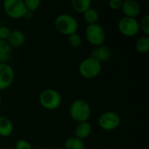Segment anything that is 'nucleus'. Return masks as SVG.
I'll return each mask as SVG.
<instances>
[{
  "mask_svg": "<svg viewBox=\"0 0 149 149\" xmlns=\"http://www.w3.org/2000/svg\"><path fill=\"white\" fill-rule=\"evenodd\" d=\"M69 113L74 121L78 123L86 122L91 117L92 109L87 101L84 100H76L71 104Z\"/></svg>",
  "mask_w": 149,
  "mask_h": 149,
  "instance_id": "nucleus-1",
  "label": "nucleus"
},
{
  "mask_svg": "<svg viewBox=\"0 0 149 149\" xmlns=\"http://www.w3.org/2000/svg\"><path fill=\"white\" fill-rule=\"evenodd\" d=\"M56 30L62 35L70 36L76 33L79 28V23L77 19L70 14H60L54 21Z\"/></svg>",
  "mask_w": 149,
  "mask_h": 149,
  "instance_id": "nucleus-2",
  "label": "nucleus"
},
{
  "mask_svg": "<svg viewBox=\"0 0 149 149\" xmlns=\"http://www.w3.org/2000/svg\"><path fill=\"white\" fill-rule=\"evenodd\" d=\"M102 70V63L88 57L81 61L79 65V72L84 79H93L97 78Z\"/></svg>",
  "mask_w": 149,
  "mask_h": 149,
  "instance_id": "nucleus-3",
  "label": "nucleus"
},
{
  "mask_svg": "<svg viewBox=\"0 0 149 149\" xmlns=\"http://www.w3.org/2000/svg\"><path fill=\"white\" fill-rule=\"evenodd\" d=\"M38 100L41 107L46 110H56L60 107L62 102L60 93L52 88H47L42 91Z\"/></svg>",
  "mask_w": 149,
  "mask_h": 149,
  "instance_id": "nucleus-4",
  "label": "nucleus"
},
{
  "mask_svg": "<svg viewBox=\"0 0 149 149\" xmlns=\"http://www.w3.org/2000/svg\"><path fill=\"white\" fill-rule=\"evenodd\" d=\"M5 14L13 19L24 17L27 10L23 0H5L3 3Z\"/></svg>",
  "mask_w": 149,
  "mask_h": 149,
  "instance_id": "nucleus-5",
  "label": "nucleus"
},
{
  "mask_svg": "<svg viewBox=\"0 0 149 149\" xmlns=\"http://www.w3.org/2000/svg\"><path fill=\"white\" fill-rule=\"evenodd\" d=\"M85 33L86 40L93 46L96 47L104 45L106 40V31L100 24H95L87 25Z\"/></svg>",
  "mask_w": 149,
  "mask_h": 149,
  "instance_id": "nucleus-6",
  "label": "nucleus"
},
{
  "mask_svg": "<svg viewBox=\"0 0 149 149\" xmlns=\"http://www.w3.org/2000/svg\"><path fill=\"white\" fill-rule=\"evenodd\" d=\"M100 127L105 131H113L117 129L121 124L120 114L113 111H107L101 113L98 119Z\"/></svg>",
  "mask_w": 149,
  "mask_h": 149,
  "instance_id": "nucleus-7",
  "label": "nucleus"
},
{
  "mask_svg": "<svg viewBox=\"0 0 149 149\" xmlns=\"http://www.w3.org/2000/svg\"><path fill=\"white\" fill-rule=\"evenodd\" d=\"M118 30L125 37H134L140 31L139 21L136 18L123 17L119 20Z\"/></svg>",
  "mask_w": 149,
  "mask_h": 149,
  "instance_id": "nucleus-8",
  "label": "nucleus"
},
{
  "mask_svg": "<svg viewBox=\"0 0 149 149\" xmlns=\"http://www.w3.org/2000/svg\"><path fill=\"white\" fill-rule=\"evenodd\" d=\"M15 79L13 68L7 63L0 64V91L5 90L11 86Z\"/></svg>",
  "mask_w": 149,
  "mask_h": 149,
  "instance_id": "nucleus-9",
  "label": "nucleus"
},
{
  "mask_svg": "<svg viewBox=\"0 0 149 149\" xmlns=\"http://www.w3.org/2000/svg\"><path fill=\"white\" fill-rule=\"evenodd\" d=\"M121 10L124 14V17L136 18L141 14V8L140 3L134 0H127L123 1Z\"/></svg>",
  "mask_w": 149,
  "mask_h": 149,
  "instance_id": "nucleus-10",
  "label": "nucleus"
},
{
  "mask_svg": "<svg viewBox=\"0 0 149 149\" xmlns=\"http://www.w3.org/2000/svg\"><path fill=\"white\" fill-rule=\"evenodd\" d=\"M111 56H112L111 48L105 45H101L94 47L90 52V57L93 58H95L100 63L107 61L111 58Z\"/></svg>",
  "mask_w": 149,
  "mask_h": 149,
  "instance_id": "nucleus-11",
  "label": "nucleus"
},
{
  "mask_svg": "<svg viewBox=\"0 0 149 149\" xmlns=\"http://www.w3.org/2000/svg\"><path fill=\"white\" fill-rule=\"evenodd\" d=\"M91 133H92V126L88 121L78 123V125L74 129V137L81 141H84L90 136Z\"/></svg>",
  "mask_w": 149,
  "mask_h": 149,
  "instance_id": "nucleus-12",
  "label": "nucleus"
},
{
  "mask_svg": "<svg viewBox=\"0 0 149 149\" xmlns=\"http://www.w3.org/2000/svg\"><path fill=\"white\" fill-rule=\"evenodd\" d=\"M25 41V36L24 34L18 30H14L10 31V34L7 39L8 44L10 45V46H13V47H19L21 45H24Z\"/></svg>",
  "mask_w": 149,
  "mask_h": 149,
  "instance_id": "nucleus-13",
  "label": "nucleus"
},
{
  "mask_svg": "<svg viewBox=\"0 0 149 149\" xmlns=\"http://www.w3.org/2000/svg\"><path fill=\"white\" fill-rule=\"evenodd\" d=\"M13 132V124L5 116H0V136L9 137Z\"/></svg>",
  "mask_w": 149,
  "mask_h": 149,
  "instance_id": "nucleus-14",
  "label": "nucleus"
},
{
  "mask_svg": "<svg viewBox=\"0 0 149 149\" xmlns=\"http://www.w3.org/2000/svg\"><path fill=\"white\" fill-rule=\"evenodd\" d=\"M91 5H92L91 0H72L71 1L72 9L77 13L83 14L89 8H91Z\"/></svg>",
  "mask_w": 149,
  "mask_h": 149,
  "instance_id": "nucleus-15",
  "label": "nucleus"
},
{
  "mask_svg": "<svg viewBox=\"0 0 149 149\" xmlns=\"http://www.w3.org/2000/svg\"><path fill=\"white\" fill-rule=\"evenodd\" d=\"M11 55V47L5 40H0V64L8 62Z\"/></svg>",
  "mask_w": 149,
  "mask_h": 149,
  "instance_id": "nucleus-16",
  "label": "nucleus"
},
{
  "mask_svg": "<svg viewBox=\"0 0 149 149\" xmlns=\"http://www.w3.org/2000/svg\"><path fill=\"white\" fill-rule=\"evenodd\" d=\"M83 19L88 25L95 24H98L99 22L100 14L97 10L91 7L86 12L83 13Z\"/></svg>",
  "mask_w": 149,
  "mask_h": 149,
  "instance_id": "nucleus-17",
  "label": "nucleus"
},
{
  "mask_svg": "<svg viewBox=\"0 0 149 149\" xmlns=\"http://www.w3.org/2000/svg\"><path fill=\"white\" fill-rule=\"evenodd\" d=\"M65 149H86L84 141L76 137H70L65 141Z\"/></svg>",
  "mask_w": 149,
  "mask_h": 149,
  "instance_id": "nucleus-18",
  "label": "nucleus"
},
{
  "mask_svg": "<svg viewBox=\"0 0 149 149\" xmlns=\"http://www.w3.org/2000/svg\"><path fill=\"white\" fill-rule=\"evenodd\" d=\"M135 49L140 53H148L149 52V38L148 36L141 37L135 43Z\"/></svg>",
  "mask_w": 149,
  "mask_h": 149,
  "instance_id": "nucleus-19",
  "label": "nucleus"
},
{
  "mask_svg": "<svg viewBox=\"0 0 149 149\" xmlns=\"http://www.w3.org/2000/svg\"><path fill=\"white\" fill-rule=\"evenodd\" d=\"M24 3L27 11L30 12H33L36 10H38L42 3L41 0H24Z\"/></svg>",
  "mask_w": 149,
  "mask_h": 149,
  "instance_id": "nucleus-20",
  "label": "nucleus"
},
{
  "mask_svg": "<svg viewBox=\"0 0 149 149\" xmlns=\"http://www.w3.org/2000/svg\"><path fill=\"white\" fill-rule=\"evenodd\" d=\"M68 42H69V45L72 47H74V48H78L82 45L81 37L77 32L68 36Z\"/></svg>",
  "mask_w": 149,
  "mask_h": 149,
  "instance_id": "nucleus-21",
  "label": "nucleus"
},
{
  "mask_svg": "<svg viewBox=\"0 0 149 149\" xmlns=\"http://www.w3.org/2000/svg\"><path fill=\"white\" fill-rule=\"evenodd\" d=\"M139 26H140V30L142 31V32L148 36L149 34V15L147 14L145 15L141 20L139 22Z\"/></svg>",
  "mask_w": 149,
  "mask_h": 149,
  "instance_id": "nucleus-22",
  "label": "nucleus"
},
{
  "mask_svg": "<svg viewBox=\"0 0 149 149\" xmlns=\"http://www.w3.org/2000/svg\"><path fill=\"white\" fill-rule=\"evenodd\" d=\"M15 149H32L31 144L26 140L20 139L16 142Z\"/></svg>",
  "mask_w": 149,
  "mask_h": 149,
  "instance_id": "nucleus-23",
  "label": "nucleus"
},
{
  "mask_svg": "<svg viewBox=\"0 0 149 149\" xmlns=\"http://www.w3.org/2000/svg\"><path fill=\"white\" fill-rule=\"evenodd\" d=\"M10 29L7 27V26H0V40H7L10 34Z\"/></svg>",
  "mask_w": 149,
  "mask_h": 149,
  "instance_id": "nucleus-24",
  "label": "nucleus"
},
{
  "mask_svg": "<svg viewBox=\"0 0 149 149\" xmlns=\"http://www.w3.org/2000/svg\"><path fill=\"white\" fill-rule=\"evenodd\" d=\"M122 3H123L122 0H110L109 3H108L110 9H112L113 10H120L121 6H122Z\"/></svg>",
  "mask_w": 149,
  "mask_h": 149,
  "instance_id": "nucleus-25",
  "label": "nucleus"
},
{
  "mask_svg": "<svg viewBox=\"0 0 149 149\" xmlns=\"http://www.w3.org/2000/svg\"><path fill=\"white\" fill-rule=\"evenodd\" d=\"M2 101H3V100H2V97H1V95H0V106L2 105Z\"/></svg>",
  "mask_w": 149,
  "mask_h": 149,
  "instance_id": "nucleus-26",
  "label": "nucleus"
},
{
  "mask_svg": "<svg viewBox=\"0 0 149 149\" xmlns=\"http://www.w3.org/2000/svg\"><path fill=\"white\" fill-rule=\"evenodd\" d=\"M44 149H50V148H44Z\"/></svg>",
  "mask_w": 149,
  "mask_h": 149,
  "instance_id": "nucleus-27",
  "label": "nucleus"
},
{
  "mask_svg": "<svg viewBox=\"0 0 149 149\" xmlns=\"http://www.w3.org/2000/svg\"><path fill=\"white\" fill-rule=\"evenodd\" d=\"M60 149H65V148H60Z\"/></svg>",
  "mask_w": 149,
  "mask_h": 149,
  "instance_id": "nucleus-28",
  "label": "nucleus"
}]
</instances>
